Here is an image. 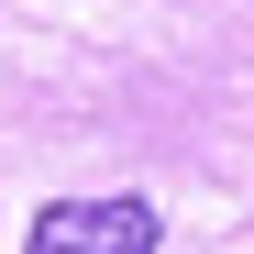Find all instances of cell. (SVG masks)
Returning <instances> with one entry per match:
<instances>
[{
	"label": "cell",
	"mask_w": 254,
	"mask_h": 254,
	"mask_svg": "<svg viewBox=\"0 0 254 254\" xmlns=\"http://www.w3.org/2000/svg\"><path fill=\"white\" fill-rule=\"evenodd\" d=\"M22 254H155V199H56L33 210Z\"/></svg>",
	"instance_id": "obj_1"
}]
</instances>
